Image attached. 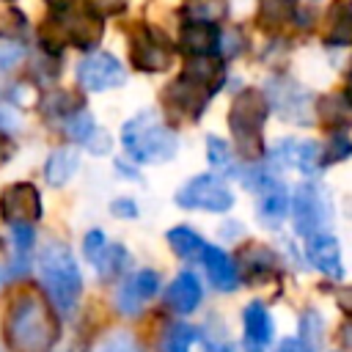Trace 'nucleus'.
I'll list each match as a JSON object with an SVG mask.
<instances>
[{
    "label": "nucleus",
    "mask_w": 352,
    "mask_h": 352,
    "mask_svg": "<svg viewBox=\"0 0 352 352\" xmlns=\"http://www.w3.org/2000/svg\"><path fill=\"white\" fill-rule=\"evenodd\" d=\"M3 336L11 352H50L60 336V322L47 297L22 292L8 305Z\"/></svg>",
    "instance_id": "nucleus-1"
},
{
    "label": "nucleus",
    "mask_w": 352,
    "mask_h": 352,
    "mask_svg": "<svg viewBox=\"0 0 352 352\" xmlns=\"http://www.w3.org/2000/svg\"><path fill=\"white\" fill-rule=\"evenodd\" d=\"M38 275L47 302L58 314H72L82 294V272L69 250V245L50 239L38 256Z\"/></svg>",
    "instance_id": "nucleus-2"
},
{
    "label": "nucleus",
    "mask_w": 352,
    "mask_h": 352,
    "mask_svg": "<svg viewBox=\"0 0 352 352\" xmlns=\"http://www.w3.org/2000/svg\"><path fill=\"white\" fill-rule=\"evenodd\" d=\"M121 143L126 148V157L140 165L170 162L179 151L176 132L154 110H143L135 118H129L121 126Z\"/></svg>",
    "instance_id": "nucleus-3"
},
{
    "label": "nucleus",
    "mask_w": 352,
    "mask_h": 352,
    "mask_svg": "<svg viewBox=\"0 0 352 352\" xmlns=\"http://www.w3.org/2000/svg\"><path fill=\"white\" fill-rule=\"evenodd\" d=\"M267 113H270V102H267L264 91H258V88H245L231 104L228 129L234 135L236 154L245 162H261L267 154L264 138H261Z\"/></svg>",
    "instance_id": "nucleus-4"
},
{
    "label": "nucleus",
    "mask_w": 352,
    "mask_h": 352,
    "mask_svg": "<svg viewBox=\"0 0 352 352\" xmlns=\"http://www.w3.org/2000/svg\"><path fill=\"white\" fill-rule=\"evenodd\" d=\"M173 201L182 206V209H201V212H214V214H223L234 206V192L231 187L226 184L223 176H214V173H198L192 176L190 182H184Z\"/></svg>",
    "instance_id": "nucleus-5"
},
{
    "label": "nucleus",
    "mask_w": 352,
    "mask_h": 352,
    "mask_svg": "<svg viewBox=\"0 0 352 352\" xmlns=\"http://www.w3.org/2000/svg\"><path fill=\"white\" fill-rule=\"evenodd\" d=\"M289 209H292L294 231L300 236H311V234L327 231V223L333 217L327 192L319 184H311V182H302L294 190V198H289Z\"/></svg>",
    "instance_id": "nucleus-6"
},
{
    "label": "nucleus",
    "mask_w": 352,
    "mask_h": 352,
    "mask_svg": "<svg viewBox=\"0 0 352 352\" xmlns=\"http://www.w3.org/2000/svg\"><path fill=\"white\" fill-rule=\"evenodd\" d=\"M41 212V192L30 182H14L0 192V220L8 226H33Z\"/></svg>",
    "instance_id": "nucleus-7"
},
{
    "label": "nucleus",
    "mask_w": 352,
    "mask_h": 352,
    "mask_svg": "<svg viewBox=\"0 0 352 352\" xmlns=\"http://www.w3.org/2000/svg\"><path fill=\"white\" fill-rule=\"evenodd\" d=\"M124 80H126V72L118 63V58L110 52H94L77 63V82L85 91H110L124 85Z\"/></svg>",
    "instance_id": "nucleus-8"
},
{
    "label": "nucleus",
    "mask_w": 352,
    "mask_h": 352,
    "mask_svg": "<svg viewBox=\"0 0 352 352\" xmlns=\"http://www.w3.org/2000/svg\"><path fill=\"white\" fill-rule=\"evenodd\" d=\"M209 96H212V94H209L206 88H201L198 82H192L190 77L182 74L176 82H170V85L165 88L162 102L170 107V113H176V116L192 121V118H198V116L204 113Z\"/></svg>",
    "instance_id": "nucleus-9"
},
{
    "label": "nucleus",
    "mask_w": 352,
    "mask_h": 352,
    "mask_svg": "<svg viewBox=\"0 0 352 352\" xmlns=\"http://www.w3.org/2000/svg\"><path fill=\"white\" fill-rule=\"evenodd\" d=\"M305 258L311 261L314 270H319L327 278H344V258H341V245L330 231H319L305 236Z\"/></svg>",
    "instance_id": "nucleus-10"
},
{
    "label": "nucleus",
    "mask_w": 352,
    "mask_h": 352,
    "mask_svg": "<svg viewBox=\"0 0 352 352\" xmlns=\"http://www.w3.org/2000/svg\"><path fill=\"white\" fill-rule=\"evenodd\" d=\"M63 129H66V135H69L74 143H80L82 148H88L94 157H104V154H110V148H113L110 135L96 124V118H94L85 107L77 110L74 116H69L66 124H63Z\"/></svg>",
    "instance_id": "nucleus-11"
},
{
    "label": "nucleus",
    "mask_w": 352,
    "mask_h": 352,
    "mask_svg": "<svg viewBox=\"0 0 352 352\" xmlns=\"http://www.w3.org/2000/svg\"><path fill=\"white\" fill-rule=\"evenodd\" d=\"M272 160L280 162V165H294L300 173L305 176H319V170L324 168L322 162V148L316 140H278L275 151H272Z\"/></svg>",
    "instance_id": "nucleus-12"
},
{
    "label": "nucleus",
    "mask_w": 352,
    "mask_h": 352,
    "mask_svg": "<svg viewBox=\"0 0 352 352\" xmlns=\"http://www.w3.org/2000/svg\"><path fill=\"white\" fill-rule=\"evenodd\" d=\"M129 55L140 72H162L170 66V50L154 30H140L129 41Z\"/></svg>",
    "instance_id": "nucleus-13"
},
{
    "label": "nucleus",
    "mask_w": 352,
    "mask_h": 352,
    "mask_svg": "<svg viewBox=\"0 0 352 352\" xmlns=\"http://www.w3.org/2000/svg\"><path fill=\"white\" fill-rule=\"evenodd\" d=\"M201 261H204V270H206V275H209V280H212L214 289H220V292H234V289L239 286V267L234 264V258H231L223 248L204 242V248H201Z\"/></svg>",
    "instance_id": "nucleus-14"
},
{
    "label": "nucleus",
    "mask_w": 352,
    "mask_h": 352,
    "mask_svg": "<svg viewBox=\"0 0 352 352\" xmlns=\"http://www.w3.org/2000/svg\"><path fill=\"white\" fill-rule=\"evenodd\" d=\"M160 292V275L154 270L135 272L118 292V311L126 316H135L146 300H151Z\"/></svg>",
    "instance_id": "nucleus-15"
},
{
    "label": "nucleus",
    "mask_w": 352,
    "mask_h": 352,
    "mask_svg": "<svg viewBox=\"0 0 352 352\" xmlns=\"http://www.w3.org/2000/svg\"><path fill=\"white\" fill-rule=\"evenodd\" d=\"M270 96H272V104L278 107V113L294 124H308V94L292 82V80H275L270 85Z\"/></svg>",
    "instance_id": "nucleus-16"
},
{
    "label": "nucleus",
    "mask_w": 352,
    "mask_h": 352,
    "mask_svg": "<svg viewBox=\"0 0 352 352\" xmlns=\"http://www.w3.org/2000/svg\"><path fill=\"white\" fill-rule=\"evenodd\" d=\"M201 297H204V292H201L198 275H192V272H179V275L170 280L168 292H165V305H168L173 314L187 316V314H192V311L198 308Z\"/></svg>",
    "instance_id": "nucleus-17"
},
{
    "label": "nucleus",
    "mask_w": 352,
    "mask_h": 352,
    "mask_svg": "<svg viewBox=\"0 0 352 352\" xmlns=\"http://www.w3.org/2000/svg\"><path fill=\"white\" fill-rule=\"evenodd\" d=\"M242 327H245V341H248V346L253 352L256 349H264L272 341V336H275L272 316H270L267 305L258 302V300H253V302L245 305V311H242Z\"/></svg>",
    "instance_id": "nucleus-18"
},
{
    "label": "nucleus",
    "mask_w": 352,
    "mask_h": 352,
    "mask_svg": "<svg viewBox=\"0 0 352 352\" xmlns=\"http://www.w3.org/2000/svg\"><path fill=\"white\" fill-rule=\"evenodd\" d=\"M239 261H242V278L248 283H258V280H267L270 275H275L278 270V258L270 248L264 245H248L242 253H239Z\"/></svg>",
    "instance_id": "nucleus-19"
},
{
    "label": "nucleus",
    "mask_w": 352,
    "mask_h": 352,
    "mask_svg": "<svg viewBox=\"0 0 352 352\" xmlns=\"http://www.w3.org/2000/svg\"><path fill=\"white\" fill-rule=\"evenodd\" d=\"M286 212H289V192L286 187L278 182L275 187L258 192V204H256V214H258V223L267 226V228H278L283 220H286Z\"/></svg>",
    "instance_id": "nucleus-20"
},
{
    "label": "nucleus",
    "mask_w": 352,
    "mask_h": 352,
    "mask_svg": "<svg viewBox=\"0 0 352 352\" xmlns=\"http://www.w3.org/2000/svg\"><path fill=\"white\" fill-rule=\"evenodd\" d=\"M80 168V157L72 148H55L44 162V179L52 187H63Z\"/></svg>",
    "instance_id": "nucleus-21"
},
{
    "label": "nucleus",
    "mask_w": 352,
    "mask_h": 352,
    "mask_svg": "<svg viewBox=\"0 0 352 352\" xmlns=\"http://www.w3.org/2000/svg\"><path fill=\"white\" fill-rule=\"evenodd\" d=\"M217 30L209 22H192L182 33V47L195 58V55H212L217 50Z\"/></svg>",
    "instance_id": "nucleus-22"
},
{
    "label": "nucleus",
    "mask_w": 352,
    "mask_h": 352,
    "mask_svg": "<svg viewBox=\"0 0 352 352\" xmlns=\"http://www.w3.org/2000/svg\"><path fill=\"white\" fill-rule=\"evenodd\" d=\"M129 264H132V258H129L126 248H124V245H118V242H107V245H104V250L99 253V258L94 261L96 272H99L104 280H116L121 272H126V267H129Z\"/></svg>",
    "instance_id": "nucleus-23"
},
{
    "label": "nucleus",
    "mask_w": 352,
    "mask_h": 352,
    "mask_svg": "<svg viewBox=\"0 0 352 352\" xmlns=\"http://www.w3.org/2000/svg\"><path fill=\"white\" fill-rule=\"evenodd\" d=\"M198 338H201L198 327L176 322V324H170V327L165 330V336H162V341H160V352H190Z\"/></svg>",
    "instance_id": "nucleus-24"
},
{
    "label": "nucleus",
    "mask_w": 352,
    "mask_h": 352,
    "mask_svg": "<svg viewBox=\"0 0 352 352\" xmlns=\"http://www.w3.org/2000/svg\"><path fill=\"white\" fill-rule=\"evenodd\" d=\"M77 110H82V99L74 96V94H66V91H52L41 99V113L52 116V118H69L74 116Z\"/></svg>",
    "instance_id": "nucleus-25"
},
{
    "label": "nucleus",
    "mask_w": 352,
    "mask_h": 352,
    "mask_svg": "<svg viewBox=\"0 0 352 352\" xmlns=\"http://www.w3.org/2000/svg\"><path fill=\"white\" fill-rule=\"evenodd\" d=\"M206 154H209V165L214 170H220V176H236L239 168L234 162V154H231V146L226 140H220L217 135H209L206 138Z\"/></svg>",
    "instance_id": "nucleus-26"
},
{
    "label": "nucleus",
    "mask_w": 352,
    "mask_h": 352,
    "mask_svg": "<svg viewBox=\"0 0 352 352\" xmlns=\"http://www.w3.org/2000/svg\"><path fill=\"white\" fill-rule=\"evenodd\" d=\"M168 245H170V250H173L179 258H190V256L201 253L204 236L195 234V231L187 228V226H176V228L168 231Z\"/></svg>",
    "instance_id": "nucleus-27"
},
{
    "label": "nucleus",
    "mask_w": 352,
    "mask_h": 352,
    "mask_svg": "<svg viewBox=\"0 0 352 352\" xmlns=\"http://www.w3.org/2000/svg\"><path fill=\"white\" fill-rule=\"evenodd\" d=\"M349 151H352V146H349L346 132H344V129H333V135H330V140H327V148H324V154H322V162H324V165L341 162V160L349 157Z\"/></svg>",
    "instance_id": "nucleus-28"
},
{
    "label": "nucleus",
    "mask_w": 352,
    "mask_h": 352,
    "mask_svg": "<svg viewBox=\"0 0 352 352\" xmlns=\"http://www.w3.org/2000/svg\"><path fill=\"white\" fill-rule=\"evenodd\" d=\"M99 352H143V344H140L132 333L118 330V333H110V336L102 341Z\"/></svg>",
    "instance_id": "nucleus-29"
},
{
    "label": "nucleus",
    "mask_w": 352,
    "mask_h": 352,
    "mask_svg": "<svg viewBox=\"0 0 352 352\" xmlns=\"http://www.w3.org/2000/svg\"><path fill=\"white\" fill-rule=\"evenodd\" d=\"M104 245H107V239H104V234H102L99 228L88 231V234L82 236V253H85V258L94 264V261L99 258V253L104 250Z\"/></svg>",
    "instance_id": "nucleus-30"
},
{
    "label": "nucleus",
    "mask_w": 352,
    "mask_h": 352,
    "mask_svg": "<svg viewBox=\"0 0 352 352\" xmlns=\"http://www.w3.org/2000/svg\"><path fill=\"white\" fill-rule=\"evenodd\" d=\"M11 228H14V245H16V253H19L22 258H28V253L33 250V239H36L33 228H30V226H11Z\"/></svg>",
    "instance_id": "nucleus-31"
},
{
    "label": "nucleus",
    "mask_w": 352,
    "mask_h": 352,
    "mask_svg": "<svg viewBox=\"0 0 352 352\" xmlns=\"http://www.w3.org/2000/svg\"><path fill=\"white\" fill-rule=\"evenodd\" d=\"M110 212H113L116 217H121V220H132V217H138V204H135L132 198L121 195V198H116V201L110 204Z\"/></svg>",
    "instance_id": "nucleus-32"
},
{
    "label": "nucleus",
    "mask_w": 352,
    "mask_h": 352,
    "mask_svg": "<svg viewBox=\"0 0 352 352\" xmlns=\"http://www.w3.org/2000/svg\"><path fill=\"white\" fill-rule=\"evenodd\" d=\"M14 151H16V143L8 138L6 129H0V165H6L14 157Z\"/></svg>",
    "instance_id": "nucleus-33"
},
{
    "label": "nucleus",
    "mask_w": 352,
    "mask_h": 352,
    "mask_svg": "<svg viewBox=\"0 0 352 352\" xmlns=\"http://www.w3.org/2000/svg\"><path fill=\"white\" fill-rule=\"evenodd\" d=\"M19 58H22L19 47H3V50H0V66H3V69H11Z\"/></svg>",
    "instance_id": "nucleus-34"
},
{
    "label": "nucleus",
    "mask_w": 352,
    "mask_h": 352,
    "mask_svg": "<svg viewBox=\"0 0 352 352\" xmlns=\"http://www.w3.org/2000/svg\"><path fill=\"white\" fill-rule=\"evenodd\" d=\"M278 352H311V349H308L300 338H286V341H280Z\"/></svg>",
    "instance_id": "nucleus-35"
},
{
    "label": "nucleus",
    "mask_w": 352,
    "mask_h": 352,
    "mask_svg": "<svg viewBox=\"0 0 352 352\" xmlns=\"http://www.w3.org/2000/svg\"><path fill=\"white\" fill-rule=\"evenodd\" d=\"M204 352H234V349H231L228 344H209Z\"/></svg>",
    "instance_id": "nucleus-36"
}]
</instances>
